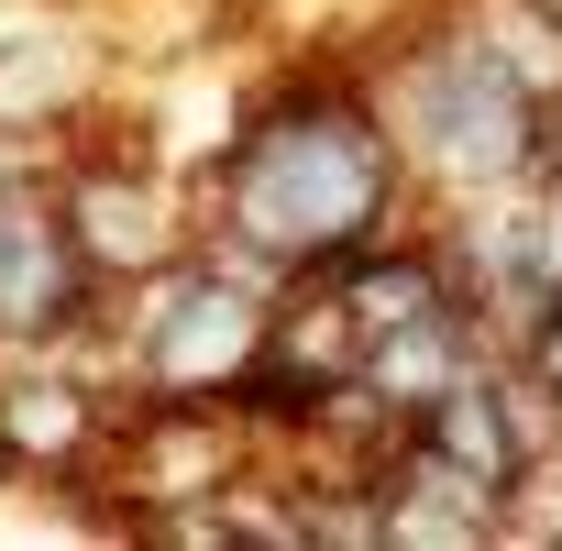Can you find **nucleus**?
<instances>
[{"label":"nucleus","mask_w":562,"mask_h":551,"mask_svg":"<svg viewBox=\"0 0 562 551\" xmlns=\"http://www.w3.org/2000/svg\"><path fill=\"white\" fill-rule=\"evenodd\" d=\"M386 188H397L386 122L364 100H342V89H288V100H265L254 133L232 144L221 210L254 243V265H310L321 276L331 254L375 243Z\"/></svg>","instance_id":"1"},{"label":"nucleus","mask_w":562,"mask_h":551,"mask_svg":"<svg viewBox=\"0 0 562 551\" xmlns=\"http://www.w3.org/2000/svg\"><path fill=\"white\" fill-rule=\"evenodd\" d=\"M540 100L474 45V23H441L419 56H408V78H397V133H408V155L430 166V177H452V188H507V177H529L540 166Z\"/></svg>","instance_id":"2"},{"label":"nucleus","mask_w":562,"mask_h":551,"mask_svg":"<svg viewBox=\"0 0 562 551\" xmlns=\"http://www.w3.org/2000/svg\"><path fill=\"white\" fill-rule=\"evenodd\" d=\"M89 254L67 243V210L34 188H0V331L12 342H56L89 310Z\"/></svg>","instance_id":"3"},{"label":"nucleus","mask_w":562,"mask_h":551,"mask_svg":"<svg viewBox=\"0 0 562 551\" xmlns=\"http://www.w3.org/2000/svg\"><path fill=\"white\" fill-rule=\"evenodd\" d=\"M474 45H485L540 111H562V23L540 12V0H474Z\"/></svg>","instance_id":"4"},{"label":"nucleus","mask_w":562,"mask_h":551,"mask_svg":"<svg viewBox=\"0 0 562 551\" xmlns=\"http://www.w3.org/2000/svg\"><path fill=\"white\" fill-rule=\"evenodd\" d=\"M0 452L12 463H78L89 452V397L67 375H23L12 397H0Z\"/></svg>","instance_id":"5"},{"label":"nucleus","mask_w":562,"mask_h":551,"mask_svg":"<svg viewBox=\"0 0 562 551\" xmlns=\"http://www.w3.org/2000/svg\"><path fill=\"white\" fill-rule=\"evenodd\" d=\"M540 12H551V23H562V0H540Z\"/></svg>","instance_id":"6"}]
</instances>
